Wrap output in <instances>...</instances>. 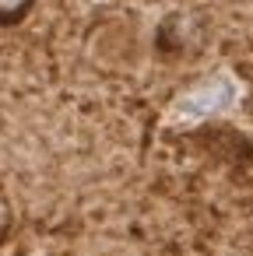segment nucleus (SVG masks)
Segmentation results:
<instances>
[{
  "instance_id": "2",
  "label": "nucleus",
  "mask_w": 253,
  "mask_h": 256,
  "mask_svg": "<svg viewBox=\"0 0 253 256\" xmlns=\"http://www.w3.org/2000/svg\"><path fill=\"white\" fill-rule=\"evenodd\" d=\"M15 232V204L8 196V190L0 186V246L8 242V235Z\"/></svg>"
},
{
  "instance_id": "1",
  "label": "nucleus",
  "mask_w": 253,
  "mask_h": 256,
  "mask_svg": "<svg viewBox=\"0 0 253 256\" xmlns=\"http://www.w3.org/2000/svg\"><path fill=\"white\" fill-rule=\"evenodd\" d=\"M36 0H0V25H18L29 18Z\"/></svg>"
}]
</instances>
